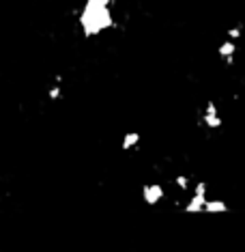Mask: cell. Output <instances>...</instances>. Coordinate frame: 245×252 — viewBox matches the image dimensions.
<instances>
[{"label":"cell","mask_w":245,"mask_h":252,"mask_svg":"<svg viewBox=\"0 0 245 252\" xmlns=\"http://www.w3.org/2000/svg\"><path fill=\"white\" fill-rule=\"evenodd\" d=\"M218 54H219V59L224 61L228 67H230L232 63H235V54H237V41H232V39H228V37H226V41H224V43H219Z\"/></svg>","instance_id":"3957f363"},{"label":"cell","mask_w":245,"mask_h":252,"mask_svg":"<svg viewBox=\"0 0 245 252\" xmlns=\"http://www.w3.org/2000/svg\"><path fill=\"white\" fill-rule=\"evenodd\" d=\"M200 125H204L207 129H218L221 127V117H219V110L215 106V101H207L200 112Z\"/></svg>","instance_id":"6da1fadb"},{"label":"cell","mask_w":245,"mask_h":252,"mask_svg":"<svg viewBox=\"0 0 245 252\" xmlns=\"http://www.w3.org/2000/svg\"><path fill=\"white\" fill-rule=\"evenodd\" d=\"M142 198H144L146 205H159L166 198V190L159 183H149V186L142 188Z\"/></svg>","instance_id":"7a4b0ae2"},{"label":"cell","mask_w":245,"mask_h":252,"mask_svg":"<svg viewBox=\"0 0 245 252\" xmlns=\"http://www.w3.org/2000/svg\"><path fill=\"white\" fill-rule=\"evenodd\" d=\"M241 31H243L241 26H232V28H228L226 37H228V39H232V41H237V39L241 37Z\"/></svg>","instance_id":"ba28073f"},{"label":"cell","mask_w":245,"mask_h":252,"mask_svg":"<svg viewBox=\"0 0 245 252\" xmlns=\"http://www.w3.org/2000/svg\"><path fill=\"white\" fill-rule=\"evenodd\" d=\"M204 211H228V205L219 198H207V205H204Z\"/></svg>","instance_id":"5b68a950"},{"label":"cell","mask_w":245,"mask_h":252,"mask_svg":"<svg viewBox=\"0 0 245 252\" xmlns=\"http://www.w3.org/2000/svg\"><path fill=\"white\" fill-rule=\"evenodd\" d=\"M48 97H50L52 101H58L60 97H62V82H54L52 87L48 89Z\"/></svg>","instance_id":"52a82bcc"},{"label":"cell","mask_w":245,"mask_h":252,"mask_svg":"<svg viewBox=\"0 0 245 252\" xmlns=\"http://www.w3.org/2000/svg\"><path fill=\"white\" fill-rule=\"evenodd\" d=\"M174 186L176 188H179V190L181 192H190L191 190V179H190V177H185V175H176L174 177Z\"/></svg>","instance_id":"8992f818"},{"label":"cell","mask_w":245,"mask_h":252,"mask_svg":"<svg viewBox=\"0 0 245 252\" xmlns=\"http://www.w3.org/2000/svg\"><path fill=\"white\" fill-rule=\"evenodd\" d=\"M138 145H140V134L138 131H129V134H125L123 140H121L123 151H132V149H136Z\"/></svg>","instance_id":"277c9868"}]
</instances>
